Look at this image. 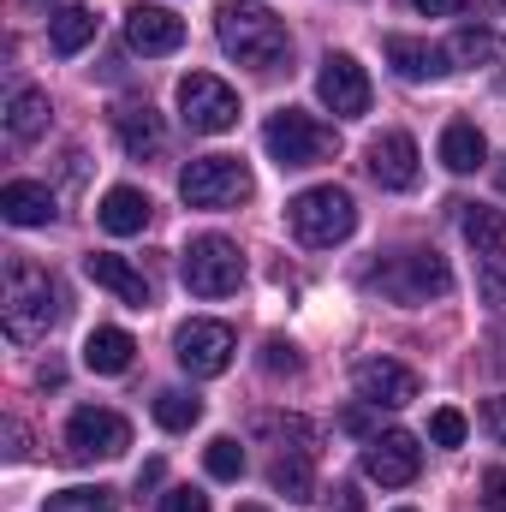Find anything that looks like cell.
<instances>
[{"instance_id":"9","label":"cell","mask_w":506,"mask_h":512,"mask_svg":"<svg viewBox=\"0 0 506 512\" xmlns=\"http://www.w3.org/2000/svg\"><path fill=\"white\" fill-rule=\"evenodd\" d=\"M131 447V423L120 411H102V405H78L66 417V453L72 459H120Z\"/></svg>"},{"instance_id":"44","label":"cell","mask_w":506,"mask_h":512,"mask_svg":"<svg viewBox=\"0 0 506 512\" xmlns=\"http://www.w3.org/2000/svg\"><path fill=\"white\" fill-rule=\"evenodd\" d=\"M501 12H506V0H501Z\"/></svg>"},{"instance_id":"21","label":"cell","mask_w":506,"mask_h":512,"mask_svg":"<svg viewBox=\"0 0 506 512\" xmlns=\"http://www.w3.org/2000/svg\"><path fill=\"white\" fill-rule=\"evenodd\" d=\"M459 227H465V245L477 256H506V215L489 203H459Z\"/></svg>"},{"instance_id":"36","label":"cell","mask_w":506,"mask_h":512,"mask_svg":"<svg viewBox=\"0 0 506 512\" xmlns=\"http://www.w3.org/2000/svg\"><path fill=\"white\" fill-rule=\"evenodd\" d=\"M322 512H364V495H358L352 483H334V495H328V507Z\"/></svg>"},{"instance_id":"8","label":"cell","mask_w":506,"mask_h":512,"mask_svg":"<svg viewBox=\"0 0 506 512\" xmlns=\"http://www.w3.org/2000/svg\"><path fill=\"white\" fill-rule=\"evenodd\" d=\"M179 120H185L191 131H203V137L233 131L239 126V96H233V84H221L215 72L179 78Z\"/></svg>"},{"instance_id":"4","label":"cell","mask_w":506,"mask_h":512,"mask_svg":"<svg viewBox=\"0 0 506 512\" xmlns=\"http://www.w3.org/2000/svg\"><path fill=\"white\" fill-rule=\"evenodd\" d=\"M286 221H292V233H298L304 245H340V239H352V227H358V203H352V191H340V185H310V191H298V197L286 203Z\"/></svg>"},{"instance_id":"43","label":"cell","mask_w":506,"mask_h":512,"mask_svg":"<svg viewBox=\"0 0 506 512\" xmlns=\"http://www.w3.org/2000/svg\"><path fill=\"white\" fill-rule=\"evenodd\" d=\"M501 191H506V167H501Z\"/></svg>"},{"instance_id":"40","label":"cell","mask_w":506,"mask_h":512,"mask_svg":"<svg viewBox=\"0 0 506 512\" xmlns=\"http://www.w3.org/2000/svg\"><path fill=\"white\" fill-rule=\"evenodd\" d=\"M6 459H24V423H6Z\"/></svg>"},{"instance_id":"10","label":"cell","mask_w":506,"mask_h":512,"mask_svg":"<svg viewBox=\"0 0 506 512\" xmlns=\"http://www.w3.org/2000/svg\"><path fill=\"white\" fill-rule=\"evenodd\" d=\"M316 96H322L328 114L358 120V114H370V72H364L352 54H328L322 72H316Z\"/></svg>"},{"instance_id":"45","label":"cell","mask_w":506,"mask_h":512,"mask_svg":"<svg viewBox=\"0 0 506 512\" xmlns=\"http://www.w3.org/2000/svg\"><path fill=\"white\" fill-rule=\"evenodd\" d=\"M399 512H411V507H399Z\"/></svg>"},{"instance_id":"42","label":"cell","mask_w":506,"mask_h":512,"mask_svg":"<svg viewBox=\"0 0 506 512\" xmlns=\"http://www.w3.org/2000/svg\"><path fill=\"white\" fill-rule=\"evenodd\" d=\"M239 512H268V507H239Z\"/></svg>"},{"instance_id":"33","label":"cell","mask_w":506,"mask_h":512,"mask_svg":"<svg viewBox=\"0 0 506 512\" xmlns=\"http://www.w3.org/2000/svg\"><path fill=\"white\" fill-rule=\"evenodd\" d=\"M256 429H262V435H280V441H292V447H310V453H316V429H310L304 417H256Z\"/></svg>"},{"instance_id":"32","label":"cell","mask_w":506,"mask_h":512,"mask_svg":"<svg viewBox=\"0 0 506 512\" xmlns=\"http://www.w3.org/2000/svg\"><path fill=\"white\" fill-rule=\"evenodd\" d=\"M262 370H268V376H298V370H304V358H298V346H292V340L268 334V340H262Z\"/></svg>"},{"instance_id":"20","label":"cell","mask_w":506,"mask_h":512,"mask_svg":"<svg viewBox=\"0 0 506 512\" xmlns=\"http://www.w3.org/2000/svg\"><path fill=\"white\" fill-rule=\"evenodd\" d=\"M149 215H155V203H149L137 185H114V191L102 197V209H96V221H102L114 239H126V233H143V227H149Z\"/></svg>"},{"instance_id":"26","label":"cell","mask_w":506,"mask_h":512,"mask_svg":"<svg viewBox=\"0 0 506 512\" xmlns=\"http://www.w3.org/2000/svg\"><path fill=\"white\" fill-rule=\"evenodd\" d=\"M6 131L18 137V143H36L42 131H48V96L42 90H12V102H6Z\"/></svg>"},{"instance_id":"46","label":"cell","mask_w":506,"mask_h":512,"mask_svg":"<svg viewBox=\"0 0 506 512\" xmlns=\"http://www.w3.org/2000/svg\"><path fill=\"white\" fill-rule=\"evenodd\" d=\"M30 6H36V0H30Z\"/></svg>"},{"instance_id":"41","label":"cell","mask_w":506,"mask_h":512,"mask_svg":"<svg viewBox=\"0 0 506 512\" xmlns=\"http://www.w3.org/2000/svg\"><path fill=\"white\" fill-rule=\"evenodd\" d=\"M155 483H161V459H149V465L137 471V489H155Z\"/></svg>"},{"instance_id":"11","label":"cell","mask_w":506,"mask_h":512,"mask_svg":"<svg viewBox=\"0 0 506 512\" xmlns=\"http://www.w3.org/2000/svg\"><path fill=\"white\" fill-rule=\"evenodd\" d=\"M173 352H179V364L191 370V376H221L227 364H233V352H239V340H233V328L227 322H185L179 328V340H173Z\"/></svg>"},{"instance_id":"30","label":"cell","mask_w":506,"mask_h":512,"mask_svg":"<svg viewBox=\"0 0 506 512\" xmlns=\"http://www.w3.org/2000/svg\"><path fill=\"white\" fill-rule=\"evenodd\" d=\"M203 465H209V477H221V483H239V477H245V447H239L233 435H215V441L203 447Z\"/></svg>"},{"instance_id":"13","label":"cell","mask_w":506,"mask_h":512,"mask_svg":"<svg viewBox=\"0 0 506 512\" xmlns=\"http://www.w3.org/2000/svg\"><path fill=\"white\" fill-rule=\"evenodd\" d=\"M352 382H358V399L364 405H387V411H399V405H411L417 399V370H405V364H393V358H364L358 370H352Z\"/></svg>"},{"instance_id":"12","label":"cell","mask_w":506,"mask_h":512,"mask_svg":"<svg viewBox=\"0 0 506 512\" xmlns=\"http://www.w3.org/2000/svg\"><path fill=\"white\" fill-rule=\"evenodd\" d=\"M417 471H423V447L405 429H387L364 447V477L381 489H405V483H417Z\"/></svg>"},{"instance_id":"37","label":"cell","mask_w":506,"mask_h":512,"mask_svg":"<svg viewBox=\"0 0 506 512\" xmlns=\"http://www.w3.org/2000/svg\"><path fill=\"white\" fill-rule=\"evenodd\" d=\"M483 423H489V435L506 447V393H495V399L483 405Z\"/></svg>"},{"instance_id":"15","label":"cell","mask_w":506,"mask_h":512,"mask_svg":"<svg viewBox=\"0 0 506 512\" xmlns=\"http://www.w3.org/2000/svg\"><path fill=\"white\" fill-rule=\"evenodd\" d=\"M381 48H387V66H393L405 84H441V78L453 72V66H447L453 54H447V48H435V42H417V36H387Z\"/></svg>"},{"instance_id":"29","label":"cell","mask_w":506,"mask_h":512,"mask_svg":"<svg viewBox=\"0 0 506 512\" xmlns=\"http://www.w3.org/2000/svg\"><path fill=\"white\" fill-rule=\"evenodd\" d=\"M453 60H471V66H483V60H506V36L465 24V30L453 36Z\"/></svg>"},{"instance_id":"34","label":"cell","mask_w":506,"mask_h":512,"mask_svg":"<svg viewBox=\"0 0 506 512\" xmlns=\"http://www.w3.org/2000/svg\"><path fill=\"white\" fill-rule=\"evenodd\" d=\"M429 441H435V447H459V441H465V411L441 405V411L429 417Z\"/></svg>"},{"instance_id":"25","label":"cell","mask_w":506,"mask_h":512,"mask_svg":"<svg viewBox=\"0 0 506 512\" xmlns=\"http://www.w3.org/2000/svg\"><path fill=\"white\" fill-rule=\"evenodd\" d=\"M310 459H316L310 447H286V453H280V459L268 465V483H274V489H280L286 501H310V495H316V477H310Z\"/></svg>"},{"instance_id":"14","label":"cell","mask_w":506,"mask_h":512,"mask_svg":"<svg viewBox=\"0 0 506 512\" xmlns=\"http://www.w3.org/2000/svg\"><path fill=\"white\" fill-rule=\"evenodd\" d=\"M126 42L137 54H149V60H155V54H173V48L185 42V18H173L167 6H143V0H137L126 12Z\"/></svg>"},{"instance_id":"19","label":"cell","mask_w":506,"mask_h":512,"mask_svg":"<svg viewBox=\"0 0 506 512\" xmlns=\"http://www.w3.org/2000/svg\"><path fill=\"white\" fill-rule=\"evenodd\" d=\"M114 131H120V143H126V155H161V143H167V131H161V114L149 108V102H120L114 108Z\"/></svg>"},{"instance_id":"28","label":"cell","mask_w":506,"mask_h":512,"mask_svg":"<svg viewBox=\"0 0 506 512\" xmlns=\"http://www.w3.org/2000/svg\"><path fill=\"white\" fill-rule=\"evenodd\" d=\"M48 512H120V495L102 483H78V489L48 495Z\"/></svg>"},{"instance_id":"24","label":"cell","mask_w":506,"mask_h":512,"mask_svg":"<svg viewBox=\"0 0 506 512\" xmlns=\"http://www.w3.org/2000/svg\"><path fill=\"white\" fill-rule=\"evenodd\" d=\"M483 155H489V143H483V131L471 126V120H453V126L441 131V161H447V173H477Z\"/></svg>"},{"instance_id":"6","label":"cell","mask_w":506,"mask_h":512,"mask_svg":"<svg viewBox=\"0 0 506 512\" xmlns=\"http://www.w3.org/2000/svg\"><path fill=\"white\" fill-rule=\"evenodd\" d=\"M334 126H322L316 114H304V108H280V114H268V126H262V149L280 161V167H316V161H328L334 155Z\"/></svg>"},{"instance_id":"27","label":"cell","mask_w":506,"mask_h":512,"mask_svg":"<svg viewBox=\"0 0 506 512\" xmlns=\"http://www.w3.org/2000/svg\"><path fill=\"white\" fill-rule=\"evenodd\" d=\"M155 423H161V429H173V435H185V429H197V423H203V399H197V393L167 387V393H155Z\"/></svg>"},{"instance_id":"2","label":"cell","mask_w":506,"mask_h":512,"mask_svg":"<svg viewBox=\"0 0 506 512\" xmlns=\"http://www.w3.org/2000/svg\"><path fill=\"white\" fill-rule=\"evenodd\" d=\"M370 286L393 304H429L453 292V268L441 251H393L387 262L370 268Z\"/></svg>"},{"instance_id":"39","label":"cell","mask_w":506,"mask_h":512,"mask_svg":"<svg viewBox=\"0 0 506 512\" xmlns=\"http://www.w3.org/2000/svg\"><path fill=\"white\" fill-rule=\"evenodd\" d=\"M417 12H429V18H453V12H465V0H417Z\"/></svg>"},{"instance_id":"3","label":"cell","mask_w":506,"mask_h":512,"mask_svg":"<svg viewBox=\"0 0 506 512\" xmlns=\"http://www.w3.org/2000/svg\"><path fill=\"white\" fill-rule=\"evenodd\" d=\"M54 322H60V286L36 262H12L6 268V334L12 340H42Z\"/></svg>"},{"instance_id":"22","label":"cell","mask_w":506,"mask_h":512,"mask_svg":"<svg viewBox=\"0 0 506 512\" xmlns=\"http://www.w3.org/2000/svg\"><path fill=\"white\" fill-rule=\"evenodd\" d=\"M96 42V12L90 6H60L54 18H48V48L60 54V60H72L78 48H90Z\"/></svg>"},{"instance_id":"17","label":"cell","mask_w":506,"mask_h":512,"mask_svg":"<svg viewBox=\"0 0 506 512\" xmlns=\"http://www.w3.org/2000/svg\"><path fill=\"white\" fill-rule=\"evenodd\" d=\"M84 274H90L96 286H108V292H114L120 304H131V310H143V304H149V280H143V274L131 268L126 256H114V251H90V256H84Z\"/></svg>"},{"instance_id":"5","label":"cell","mask_w":506,"mask_h":512,"mask_svg":"<svg viewBox=\"0 0 506 512\" xmlns=\"http://www.w3.org/2000/svg\"><path fill=\"white\" fill-rule=\"evenodd\" d=\"M256 191L251 167L239 155H197L185 173H179V197L191 209H239Z\"/></svg>"},{"instance_id":"1","label":"cell","mask_w":506,"mask_h":512,"mask_svg":"<svg viewBox=\"0 0 506 512\" xmlns=\"http://www.w3.org/2000/svg\"><path fill=\"white\" fill-rule=\"evenodd\" d=\"M215 36H221V48H227L239 66H251V72H280L286 54H292V36H286L280 12L262 6V0H227V6L215 12Z\"/></svg>"},{"instance_id":"38","label":"cell","mask_w":506,"mask_h":512,"mask_svg":"<svg viewBox=\"0 0 506 512\" xmlns=\"http://www.w3.org/2000/svg\"><path fill=\"white\" fill-rule=\"evenodd\" d=\"M483 501H489L495 512H506V465H495V471L483 477Z\"/></svg>"},{"instance_id":"31","label":"cell","mask_w":506,"mask_h":512,"mask_svg":"<svg viewBox=\"0 0 506 512\" xmlns=\"http://www.w3.org/2000/svg\"><path fill=\"white\" fill-rule=\"evenodd\" d=\"M477 292H483V304L506 316V256H483L477 262Z\"/></svg>"},{"instance_id":"35","label":"cell","mask_w":506,"mask_h":512,"mask_svg":"<svg viewBox=\"0 0 506 512\" xmlns=\"http://www.w3.org/2000/svg\"><path fill=\"white\" fill-rule=\"evenodd\" d=\"M161 512H209V495H197V489H173V495H161Z\"/></svg>"},{"instance_id":"23","label":"cell","mask_w":506,"mask_h":512,"mask_svg":"<svg viewBox=\"0 0 506 512\" xmlns=\"http://www.w3.org/2000/svg\"><path fill=\"white\" fill-rule=\"evenodd\" d=\"M131 352H137V340H131L126 328H96V334L84 340V364H90L96 376H126Z\"/></svg>"},{"instance_id":"16","label":"cell","mask_w":506,"mask_h":512,"mask_svg":"<svg viewBox=\"0 0 506 512\" xmlns=\"http://www.w3.org/2000/svg\"><path fill=\"white\" fill-rule=\"evenodd\" d=\"M417 143L405 137V131H387L370 143V179H376L381 191H411L417 185Z\"/></svg>"},{"instance_id":"7","label":"cell","mask_w":506,"mask_h":512,"mask_svg":"<svg viewBox=\"0 0 506 512\" xmlns=\"http://www.w3.org/2000/svg\"><path fill=\"white\" fill-rule=\"evenodd\" d=\"M179 280H185L197 298H227V292H239V280H245V256H239L233 239L203 233V239H191L185 256H179Z\"/></svg>"},{"instance_id":"18","label":"cell","mask_w":506,"mask_h":512,"mask_svg":"<svg viewBox=\"0 0 506 512\" xmlns=\"http://www.w3.org/2000/svg\"><path fill=\"white\" fill-rule=\"evenodd\" d=\"M0 215H6L12 227H48L60 209H54V191H48V185H36V179H6V185H0Z\"/></svg>"}]
</instances>
